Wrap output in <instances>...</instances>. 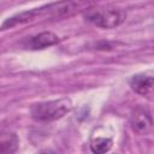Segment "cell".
Segmentation results:
<instances>
[{
    "mask_svg": "<svg viewBox=\"0 0 154 154\" xmlns=\"http://www.w3.org/2000/svg\"><path fill=\"white\" fill-rule=\"evenodd\" d=\"M89 5H90V0H60L49 5H45L38 8H32V10L14 14L11 18H7L2 23L1 29L2 30L11 29L17 25H22V24L32 22L36 18H42V17L55 18V17L71 16L78 12L79 10L88 7Z\"/></svg>",
    "mask_w": 154,
    "mask_h": 154,
    "instance_id": "6da1fadb",
    "label": "cell"
},
{
    "mask_svg": "<svg viewBox=\"0 0 154 154\" xmlns=\"http://www.w3.org/2000/svg\"><path fill=\"white\" fill-rule=\"evenodd\" d=\"M72 107L71 100L63 97L59 100H52L36 103L31 107V117L38 122H53L63 118Z\"/></svg>",
    "mask_w": 154,
    "mask_h": 154,
    "instance_id": "7a4b0ae2",
    "label": "cell"
},
{
    "mask_svg": "<svg viewBox=\"0 0 154 154\" xmlns=\"http://www.w3.org/2000/svg\"><path fill=\"white\" fill-rule=\"evenodd\" d=\"M126 18V13L118 8H95L89 10L84 14V19L102 29H113L119 26Z\"/></svg>",
    "mask_w": 154,
    "mask_h": 154,
    "instance_id": "3957f363",
    "label": "cell"
},
{
    "mask_svg": "<svg viewBox=\"0 0 154 154\" xmlns=\"http://www.w3.org/2000/svg\"><path fill=\"white\" fill-rule=\"evenodd\" d=\"M130 125L134 132L138 135L148 134L153 126V118L150 112L142 106L134 108L130 114Z\"/></svg>",
    "mask_w": 154,
    "mask_h": 154,
    "instance_id": "277c9868",
    "label": "cell"
},
{
    "mask_svg": "<svg viewBox=\"0 0 154 154\" xmlns=\"http://www.w3.org/2000/svg\"><path fill=\"white\" fill-rule=\"evenodd\" d=\"M131 89L140 95H149L154 93V77L147 75H136L130 79Z\"/></svg>",
    "mask_w": 154,
    "mask_h": 154,
    "instance_id": "5b68a950",
    "label": "cell"
},
{
    "mask_svg": "<svg viewBox=\"0 0 154 154\" xmlns=\"http://www.w3.org/2000/svg\"><path fill=\"white\" fill-rule=\"evenodd\" d=\"M60 41L59 36L52 31H43L32 36L29 41V45L32 49H43L51 46L57 45Z\"/></svg>",
    "mask_w": 154,
    "mask_h": 154,
    "instance_id": "8992f818",
    "label": "cell"
},
{
    "mask_svg": "<svg viewBox=\"0 0 154 154\" xmlns=\"http://www.w3.org/2000/svg\"><path fill=\"white\" fill-rule=\"evenodd\" d=\"M0 146H1V153L2 154H12V153H16L17 152V148H18L17 136L14 134H8L7 136L6 135H2Z\"/></svg>",
    "mask_w": 154,
    "mask_h": 154,
    "instance_id": "52a82bcc",
    "label": "cell"
},
{
    "mask_svg": "<svg viewBox=\"0 0 154 154\" xmlns=\"http://www.w3.org/2000/svg\"><path fill=\"white\" fill-rule=\"evenodd\" d=\"M112 140L106 137H97L91 140L90 142V149L94 153H106L112 148Z\"/></svg>",
    "mask_w": 154,
    "mask_h": 154,
    "instance_id": "ba28073f",
    "label": "cell"
}]
</instances>
